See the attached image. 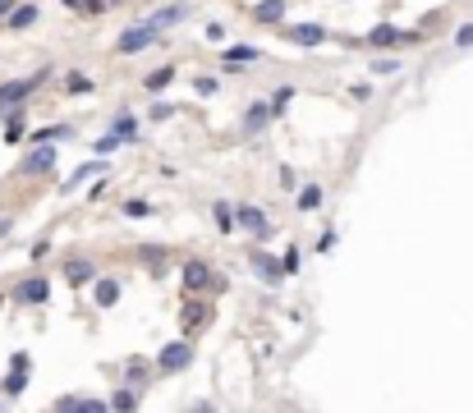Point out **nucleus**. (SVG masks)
I'll list each match as a JSON object with an SVG mask.
<instances>
[{
	"mask_svg": "<svg viewBox=\"0 0 473 413\" xmlns=\"http://www.w3.org/2000/svg\"><path fill=\"white\" fill-rule=\"evenodd\" d=\"M42 78H46V69H37L33 78H9V83H0V115L14 111V106H23V101H28V92H33Z\"/></svg>",
	"mask_w": 473,
	"mask_h": 413,
	"instance_id": "f257e3e1",
	"label": "nucleus"
},
{
	"mask_svg": "<svg viewBox=\"0 0 473 413\" xmlns=\"http://www.w3.org/2000/svg\"><path fill=\"white\" fill-rule=\"evenodd\" d=\"M157 28H152V23H133V28H124V33H120V42H115V51H120V55H138V51H148V46L152 42H157Z\"/></svg>",
	"mask_w": 473,
	"mask_h": 413,
	"instance_id": "f03ea898",
	"label": "nucleus"
},
{
	"mask_svg": "<svg viewBox=\"0 0 473 413\" xmlns=\"http://www.w3.org/2000/svg\"><path fill=\"white\" fill-rule=\"evenodd\" d=\"M193 363V344L189 340H170L166 349L157 353V372H184Z\"/></svg>",
	"mask_w": 473,
	"mask_h": 413,
	"instance_id": "7ed1b4c3",
	"label": "nucleus"
},
{
	"mask_svg": "<svg viewBox=\"0 0 473 413\" xmlns=\"http://www.w3.org/2000/svg\"><path fill=\"white\" fill-rule=\"evenodd\" d=\"M235 225L244 234H253V239H267V230H272V225H267V211H262V206H253V202H239L235 206Z\"/></svg>",
	"mask_w": 473,
	"mask_h": 413,
	"instance_id": "20e7f679",
	"label": "nucleus"
},
{
	"mask_svg": "<svg viewBox=\"0 0 473 413\" xmlns=\"http://www.w3.org/2000/svg\"><path fill=\"white\" fill-rule=\"evenodd\" d=\"M248 262H253V271H257V280H262V285H281V280H285V271H281V258H272V253H262V248H248Z\"/></svg>",
	"mask_w": 473,
	"mask_h": 413,
	"instance_id": "39448f33",
	"label": "nucleus"
},
{
	"mask_svg": "<svg viewBox=\"0 0 473 413\" xmlns=\"http://www.w3.org/2000/svg\"><path fill=\"white\" fill-rule=\"evenodd\" d=\"M55 165V143H33V152L23 156V175H51Z\"/></svg>",
	"mask_w": 473,
	"mask_h": 413,
	"instance_id": "423d86ee",
	"label": "nucleus"
},
{
	"mask_svg": "<svg viewBox=\"0 0 473 413\" xmlns=\"http://www.w3.org/2000/svg\"><path fill=\"white\" fill-rule=\"evenodd\" d=\"M55 413H101L106 409V400H96V395H55Z\"/></svg>",
	"mask_w": 473,
	"mask_h": 413,
	"instance_id": "0eeeda50",
	"label": "nucleus"
},
{
	"mask_svg": "<svg viewBox=\"0 0 473 413\" xmlns=\"http://www.w3.org/2000/svg\"><path fill=\"white\" fill-rule=\"evenodd\" d=\"M285 42H294V46H322L326 42V28L322 23H289L285 28Z\"/></svg>",
	"mask_w": 473,
	"mask_h": 413,
	"instance_id": "6e6552de",
	"label": "nucleus"
},
{
	"mask_svg": "<svg viewBox=\"0 0 473 413\" xmlns=\"http://www.w3.org/2000/svg\"><path fill=\"white\" fill-rule=\"evenodd\" d=\"M46 294H51L46 275H28V280L14 290V299H18V303H46Z\"/></svg>",
	"mask_w": 473,
	"mask_h": 413,
	"instance_id": "1a4fd4ad",
	"label": "nucleus"
},
{
	"mask_svg": "<svg viewBox=\"0 0 473 413\" xmlns=\"http://www.w3.org/2000/svg\"><path fill=\"white\" fill-rule=\"evenodd\" d=\"M267 124H272V106H267V101H253V106L244 111V133H248V138H257V133L267 129Z\"/></svg>",
	"mask_w": 473,
	"mask_h": 413,
	"instance_id": "9d476101",
	"label": "nucleus"
},
{
	"mask_svg": "<svg viewBox=\"0 0 473 413\" xmlns=\"http://www.w3.org/2000/svg\"><path fill=\"white\" fill-rule=\"evenodd\" d=\"M92 299H96V308H115V303H120V280H115V275H96Z\"/></svg>",
	"mask_w": 473,
	"mask_h": 413,
	"instance_id": "9b49d317",
	"label": "nucleus"
},
{
	"mask_svg": "<svg viewBox=\"0 0 473 413\" xmlns=\"http://www.w3.org/2000/svg\"><path fill=\"white\" fill-rule=\"evenodd\" d=\"M257 46L253 42H235V46H226V51H221V60H226V69H239V65H253L257 60Z\"/></svg>",
	"mask_w": 473,
	"mask_h": 413,
	"instance_id": "f8f14e48",
	"label": "nucleus"
},
{
	"mask_svg": "<svg viewBox=\"0 0 473 413\" xmlns=\"http://www.w3.org/2000/svg\"><path fill=\"white\" fill-rule=\"evenodd\" d=\"M400 42H413V33H400L395 23H377L368 33V46H400Z\"/></svg>",
	"mask_w": 473,
	"mask_h": 413,
	"instance_id": "ddd939ff",
	"label": "nucleus"
},
{
	"mask_svg": "<svg viewBox=\"0 0 473 413\" xmlns=\"http://www.w3.org/2000/svg\"><path fill=\"white\" fill-rule=\"evenodd\" d=\"M184 285H189V294H198V290H207V285H221V280L211 275L207 262H189V267H184Z\"/></svg>",
	"mask_w": 473,
	"mask_h": 413,
	"instance_id": "4468645a",
	"label": "nucleus"
},
{
	"mask_svg": "<svg viewBox=\"0 0 473 413\" xmlns=\"http://www.w3.org/2000/svg\"><path fill=\"white\" fill-rule=\"evenodd\" d=\"M248 14H253V23H281L285 18V0H257Z\"/></svg>",
	"mask_w": 473,
	"mask_h": 413,
	"instance_id": "2eb2a0df",
	"label": "nucleus"
},
{
	"mask_svg": "<svg viewBox=\"0 0 473 413\" xmlns=\"http://www.w3.org/2000/svg\"><path fill=\"white\" fill-rule=\"evenodd\" d=\"M179 18H184V5H161L157 14H148V18H143V23H152V28H157V33H166V28H175Z\"/></svg>",
	"mask_w": 473,
	"mask_h": 413,
	"instance_id": "dca6fc26",
	"label": "nucleus"
},
{
	"mask_svg": "<svg viewBox=\"0 0 473 413\" xmlns=\"http://www.w3.org/2000/svg\"><path fill=\"white\" fill-rule=\"evenodd\" d=\"M28 372H33V368H9V377L0 381V395H5V400H18V395L28 390Z\"/></svg>",
	"mask_w": 473,
	"mask_h": 413,
	"instance_id": "f3484780",
	"label": "nucleus"
},
{
	"mask_svg": "<svg viewBox=\"0 0 473 413\" xmlns=\"http://www.w3.org/2000/svg\"><path fill=\"white\" fill-rule=\"evenodd\" d=\"M65 280H69V285H92L96 280V267H92V262H83V258H74V262H65Z\"/></svg>",
	"mask_w": 473,
	"mask_h": 413,
	"instance_id": "a211bd4d",
	"label": "nucleus"
},
{
	"mask_svg": "<svg viewBox=\"0 0 473 413\" xmlns=\"http://www.w3.org/2000/svg\"><path fill=\"white\" fill-rule=\"evenodd\" d=\"M23 133H28V115H23V106L5 111V143H18Z\"/></svg>",
	"mask_w": 473,
	"mask_h": 413,
	"instance_id": "6ab92c4d",
	"label": "nucleus"
},
{
	"mask_svg": "<svg viewBox=\"0 0 473 413\" xmlns=\"http://www.w3.org/2000/svg\"><path fill=\"white\" fill-rule=\"evenodd\" d=\"M111 138L115 143H133V138H138V115H120V120L111 124Z\"/></svg>",
	"mask_w": 473,
	"mask_h": 413,
	"instance_id": "aec40b11",
	"label": "nucleus"
},
{
	"mask_svg": "<svg viewBox=\"0 0 473 413\" xmlns=\"http://www.w3.org/2000/svg\"><path fill=\"white\" fill-rule=\"evenodd\" d=\"M5 23H9V28H33V23H37V5H33V0H28V5H14Z\"/></svg>",
	"mask_w": 473,
	"mask_h": 413,
	"instance_id": "412c9836",
	"label": "nucleus"
},
{
	"mask_svg": "<svg viewBox=\"0 0 473 413\" xmlns=\"http://www.w3.org/2000/svg\"><path fill=\"white\" fill-rule=\"evenodd\" d=\"M28 143H69V129L65 124H46V129H33Z\"/></svg>",
	"mask_w": 473,
	"mask_h": 413,
	"instance_id": "4be33fe9",
	"label": "nucleus"
},
{
	"mask_svg": "<svg viewBox=\"0 0 473 413\" xmlns=\"http://www.w3.org/2000/svg\"><path fill=\"white\" fill-rule=\"evenodd\" d=\"M138 390H133V386H124V390H115V395L111 400H106V409H120V413H129V409H138Z\"/></svg>",
	"mask_w": 473,
	"mask_h": 413,
	"instance_id": "5701e85b",
	"label": "nucleus"
},
{
	"mask_svg": "<svg viewBox=\"0 0 473 413\" xmlns=\"http://www.w3.org/2000/svg\"><path fill=\"white\" fill-rule=\"evenodd\" d=\"M207 317H211V308H207V303H198V299H189V303H184V326H189V331H198Z\"/></svg>",
	"mask_w": 473,
	"mask_h": 413,
	"instance_id": "b1692460",
	"label": "nucleus"
},
{
	"mask_svg": "<svg viewBox=\"0 0 473 413\" xmlns=\"http://www.w3.org/2000/svg\"><path fill=\"white\" fill-rule=\"evenodd\" d=\"M170 78H175V65H161L143 78V87H148V92H161V87H170Z\"/></svg>",
	"mask_w": 473,
	"mask_h": 413,
	"instance_id": "393cba45",
	"label": "nucleus"
},
{
	"mask_svg": "<svg viewBox=\"0 0 473 413\" xmlns=\"http://www.w3.org/2000/svg\"><path fill=\"white\" fill-rule=\"evenodd\" d=\"M65 92H69V97H88V92H96V87H92L88 74H79V69H74V74H65Z\"/></svg>",
	"mask_w": 473,
	"mask_h": 413,
	"instance_id": "a878e982",
	"label": "nucleus"
},
{
	"mask_svg": "<svg viewBox=\"0 0 473 413\" xmlns=\"http://www.w3.org/2000/svg\"><path fill=\"white\" fill-rule=\"evenodd\" d=\"M294 206H299V211H317V206H322V184H308V189H299Z\"/></svg>",
	"mask_w": 473,
	"mask_h": 413,
	"instance_id": "bb28decb",
	"label": "nucleus"
},
{
	"mask_svg": "<svg viewBox=\"0 0 473 413\" xmlns=\"http://www.w3.org/2000/svg\"><path fill=\"white\" fill-rule=\"evenodd\" d=\"M294 92H299V87H289V83H281V87H276V92H272V101H267V106H272V115H285V106L294 101Z\"/></svg>",
	"mask_w": 473,
	"mask_h": 413,
	"instance_id": "cd10ccee",
	"label": "nucleus"
},
{
	"mask_svg": "<svg viewBox=\"0 0 473 413\" xmlns=\"http://www.w3.org/2000/svg\"><path fill=\"white\" fill-rule=\"evenodd\" d=\"M133 258H138V262H148V267H161V258H166V248H161V243H143V248L133 253Z\"/></svg>",
	"mask_w": 473,
	"mask_h": 413,
	"instance_id": "c85d7f7f",
	"label": "nucleus"
},
{
	"mask_svg": "<svg viewBox=\"0 0 473 413\" xmlns=\"http://www.w3.org/2000/svg\"><path fill=\"white\" fill-rule=\"evenodd\" d=\"M211 216H216L221 230H235V206H230V202H216V206H211Z\"/></svg>",
	"mask_w": 473,
	"mask_h": 413,
	"instance_id": "c756f323",
	"label": "nucleus"
},
{
	"mask_svg": "<svg viewBox=\"0 0 473 413\" xmlns=\"http://www.w3.org/2000/svg\"><path fill=\"white\" fill-rule=\"evenodd\" d=\"M96 170H106V165H101V161H88V165H79V170H74V175H69V184H65V189H74V184L92 180V175H96Z\"/></svg>",
	"mask_w": 473,
	"mask_h": 413,
	"instance_id": "7c9ffc66",
	"label": "nucleus"
},
{
	"mask_svg": "<svg viewBox=\"0 0 473 413\" xmlns=\"http://www.w3.org/2000/svg\"><path fill=\"white\" fill-rule=\"evenodd\" d=\"M372 74H400V60H386V55H377V60H372Z\"/></svg>",
	"mask_w": 473,
	"mask_h": 413,
	"instance_id": "2f4dec72",
	"label": "nucleus"
},
{
	"mask_svg": "<svg viewBox=\"0 0 473 413\" xmlns=\"http://www.w3.org/2000/svg\"><path fill=\"white\" fill-rule=\"evenodd\" d=\"M124 216H152V202H143V198H129V202H124Z\"/></svg>",
	"mask_w": 473,
	"mask_h": 413,
	"instance_id": "473e14b6",
	"label": "nucleus"
},
{
	"mask_svg": "<svg viewBox=\"0 0 473 413\" xmlns=\"http://www.w3.org/2000/svg\"><path fill=\"white\" fill-rule=\"evenodd\" d=\"M115 147H120V143H115L111 133H101V138H96V143H92V152H96V156H106V152H115Z\"/></svg>",
	"mask_w": 473,
	"mask_h": 413,
	"instance_id": "72a5a7b5",
	"label": "nucleus"
},
{
	"mask_svg": "<svg viewBox=\"0 0 473 413\" xmlns=\"http://www.w3.org/2000/svg\"><path fill=\"white\" fill-rule=\"evenodd\" d=\"M281 271H285V275H294V271H299V248H285V262H281Z\"/></svg>",
	"mask_w": 473,
	"mask_h": 413,
	"instance_id": "f704fd0d",
	"label": "nucleus"
},
{
	"mask_svg": "<svg viewBox=\"0 0 473 413\" xmlns=\"http://www.w3.org/2000/svg\"><path fill=\"white\" fill-rule=\"evenodd\" d=\"M350 97L363 106V101H372V87H368V83H354V87H350Z\"/></svg>",
	"mask_w": 473,
	"mask_h": 413,
	"instance_id": "c9c22d12",
	"label": "nucleus"
},
{
	"mask_svg": "<svg viewBox=\"0 0 473 413\" xmlns=\"http://www.w3.org/2000/svg\"><path fill=\"white\" fill-rule=\"evenodd\" d=\"M129 381H148V363H143V358L129 363Z\"/></svg>",
	"mask_w": 473,
	"mask_h": 413,
	"instance_id": "e433bc0d",
	"label": "nucleus"
},
{
	"mask_svg": "<svg viewBox=\"0 0 473 413\" xmlns=\"http://www.w3.org/2000/svg\"><path fill=\"white\" fill-rule=\"evenodd\" d=\"M193 92H198V97H211V92H216V78H198V83H193Z\"/></svg>",
	"mask_w": 473,
	"mask_h": 413,
	"instance_id": "4c0bfd02",
	"label": "nucleus"
},
{
	"mask_svg": "<svg viewBox=\"0 0 473 413\" xmlns=\"http://www.w3.org/2000/svg\"><path fill=\"white\" fill-rule=\"evenodd\" d=\"M455 46H473V23H464V28H455Z\"/></svg>",
	"mask_w": 473,
	"mask_h": 413,
	"instance_id": "58836bf2",
	"label": "nucleus"
},
{
	"mask_svg": "<svg viewBox=\"0 0 473 413\" xmlns=\"http://www.w3.org/2000/svg\"><path fill=\"white\" fill-rule=\"evenodd\" d=\"M83 14H106V0H79Z\"/></svg>",
	"mask_w": 473,
	"mask_h": 413,
	"instance_id": "ea45409f",
	"label": "nucleus"
},
{
	"mask_svg": "<svg viewBox=\"0 0 473 413\" xmlns=\"http://www.w3.org/2000/svg\"><path fill=\"white\" fill-rule=\"evenodd\" d=\"M170 115H175V106H166V101L152 106V120H170Z\"/></svg>",
	"mask_w": 473,
	"mask_h": 413,
	"instance_id": "a19ab883",
	"label": "nucleus"
},
{
	"mask_svg": "<svg viewBox=\"0 0 473 413\" xmlns=\"http://www.w3.org/2000/svg\"><path fill=\"white\" fill-rule=\"evenodd\" d=\"M331 248H335V230H326L322 239H317V253H331Z\"/></svg>",
	"mask_w": 473,
	"mask_h": 413,
	"instance_id": "79ce46f5",
	"label": "nucleus"
},
{
	"mask_svg": "<svg viewBox=\"0 0 473 413\" xmlns=\"http://www.w3.org/2000/svg\"><path fill=\"white\" fill-rule=\"evenodd\" d=\"M9 230H14V216H0V239H5Z\"/></svg>",
	"mask_w": 473,
	"mask_h": 413,
	"instance_id": "37998d69",
	"label": "nucleus"
},
{
	"mask_svg": "<svg viewBox=\"0 0 473 413\" xmlns=\"http://www.w3.org/2000/svg\"><path fill=\"white\" fill-rule=\"evenodd\" d=\"M9 9H14V0H0V14H9Z\"/></svg>",
	"mask_w": 473,
	"mask_h": 413,
	"instance_id": "c03bdc74",
	"label": "nucleus"
},
{
	"mask_svg": "<svg viewBox=\"0 0 473 413\" xmlns=\"http://www.w3.org/2000/svg\"><path fill=\"white\" fill-rule=\"evenodd\" d=\"M60 5H69V9H79V0H60Z\"/></svg>",
	"mask_w": 473,
	"mask_h": 413,
	"instance_id": "a18cd8bd",
	"label": "nucleus"
},
{
	"mask_svg": "<svg viewBox=\"0 0 473 413\" xmlns=\"http://www.w3.org/2000/svg\"><path fill=\"white\" fill-rule=\"evenodd\" d=\"M0 400H5V395H0Z\"/></svg>",
	"mask_w": 473,
	"mask_h": 413,
	"instance_id": "49530a36",
	"label": "nucleus"
},
{
	"mask_svg": "<svg viewBox=\"0 0 473 413\" xmlns=\"http://www.w3.org/2000/svg\"><path fill=\"white\" fill-rule=\"evenodd\" d=\"M0 303H5V299H0Z\"/></svg>",
	"mask_w": 473,
	"mask_h": 413,
	"instance_id": "de8ad7c7",
	"label": "nucleus"
}]
</instances>
